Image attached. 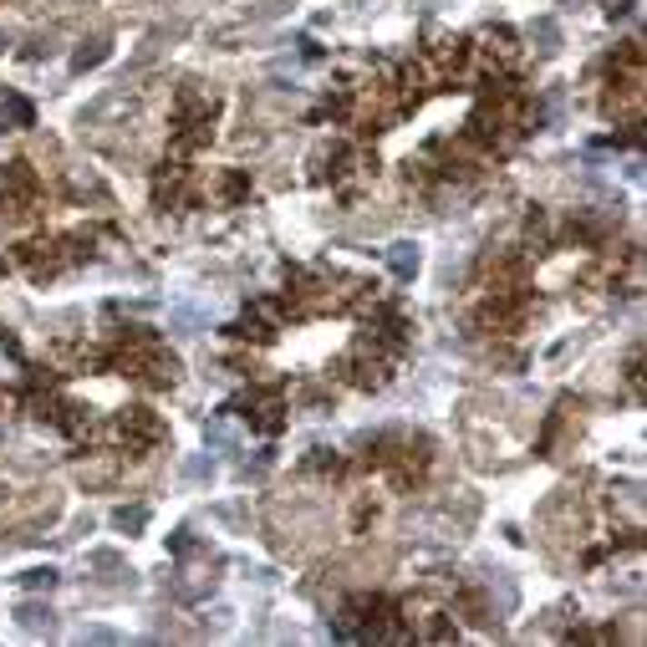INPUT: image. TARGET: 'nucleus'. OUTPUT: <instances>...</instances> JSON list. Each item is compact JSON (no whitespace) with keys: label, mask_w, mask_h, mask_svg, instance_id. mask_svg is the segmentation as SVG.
Instances as JSON below:
<instances>
[{"label":"nucleus","mask_w":647,"mask_h":647,"mask_svg":"<svg viewBox=\"0 0 647 647\" xmlns=\"http://www.w3.org/2000/svg\"><path fill=\"white\" fill-rule=\"evenodd\" d=\"M21 622H26L31 632H41V627H52V612H41V607H21Z\"/></svg>","instance_id":"obj_3"},{"label":"nucleus","mask_w":647,"mask_h":647,"mask_svg":"<svg viewBox=\"0 0 647 647\" xmlns=\"http://www.w3.org/2000/svg\"><path fill=\"white\" fill-rule=\"evenodd\" d=\"M31 103L26 97H15V92H5L0 87V128H31Z\"/></svg>","instance_id":"obj_1"},{"label":"nucleus","mask_w":647,"mask_h":647,"mask_svg":"<svg viewBox=\"0 0 647 647\" xmlns=\"http://www.w3.org/2000/svg\"><path fill=\"white\" fill-rule=\"evenodd\" d=\"M393 271H398V275H413V271H418V250H413V245H393Z\"/></svg>","instance_id":"obj_2"}]
</instances>
